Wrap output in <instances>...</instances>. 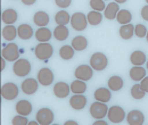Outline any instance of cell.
<instances>
[{
	"label": "cell",
	"mask_w": 148,
	"mask_h": 125,
	"mask_svg": "<svg viewBox=\"0 0 148 125\" xmlns=\"http://www.w3.org/2000/svg\"><path fill=\"white\" fill-rule=\"evenodd\" d=\"M39 87V81L34 80V79H26L23 83H22V91L25 94H33L36 93Z\"/></svg>",
	"instance_id": "cell-14"
},
{
	"label": "cell",
	"mask_w": 148,
	"mask_h": 125,
	"mask_svg": "<svg viewBox=\"0 0 148 125\" xmlns=\"http://www.w3.org/2000/svg\"><path fill=\"white\" fill-rule=\"evenodd\" d=\"M130 61L134 66H143V64L146 63V55L140 50H136L130 56Z\"/></svg>",
	"instance_id": "cell-22"
},
{
	"label": "cell",
	"mask_w": 148,
	"mask_h": 125,
	"mask_svg": "<svg viewBox=\"0 0 148 125\" xmlns=\"http://www.w3.org/2000/svg\"><path fill=\"white\" fill-rule=\"evenodd\" d=\"M17 34V29L12 24V25H6L3 29H2V36L5 40L7 41H13Z\"/></svg>",
	"instance_id": "cell-25"
},
{
	"label": "cell",
	"mask_w": 148,
	"mask_h": 125,
	"mask_svg": "<svg viewBox=\"0 0 148 125\" xmlns=\"http://www.w3.org/2000/svg\"><path fill=\"white\" fill-rule=\"evenodd\" d=\"M37 121L41 125H49L54 121V113L49 108H42L39 109L37 113Z\"/></svg>",
	"instance_id": "cell-10"
},
{
	"label": "cell",
	"mask_w": 148,
	"mask_h": 125,
	"mask_svg": "<svg viewBox=\"0 0 148 125\" xmlns=\"http://www.w3.org/2000/svg\"><path fill=\"white\" fill-rule=\"evenodd\" d=\"M108 65V59L103 53H95L90 57V66L95 71H104Z\"/></svg>",
	"instance_id": "cell-2"
},
{
	"label": "cell",
	"mask_w": 148,
	"mask_h": 125,
	"mask_svg": "<svg viewBox=\"0 0 148 125\" xmlns=\"http://www.w3.org/2000/svg\"><path fill=\"white\" fill-rule=\"evenodd\" d=\"M104 1H105V0H104Z\"/></svg>",
	"instance_id": "cell-51"
},
{
	"label": "cell",
	"mask_w": 148,
	"mask_h": 125,
	"mask_svg": "<svg viewBox=\"0 0 148 125\" xmlns=\"http://www.w3.org/2000/svg\"><path fill=\"white\" fill-rule=\"evenodd\" d=\"M64 124L65 125H77V123H76L75 121H66Z\"/></svg>",
	"instance_id": "cell-45"
},
{
	"label": "cell",
	"mask_w": 148,
	"mask_h": 125,
	"mask_svg": "<svg viewBox=\"0 0 148 125\" xmlns=\"http://www.w3.org/2000/svg\"><path fill=\"white\" fill-rule=\"evenodd\" d=\"M17 34L22 40H29L33 36V29L29 24H21L17 27Z\"/></svg>",
	"instance_id": "cell-23"
},
{
	"label": "cell",
	"mask_w": 148,
	"mask_h": 125,
	"mask_svg": "<svg viewBox=\"0 0 148 125\" xmlns=\"http://www.w3.org/2000/svg\"><path fill=\"white\" fill-rule=\"evenodd\" d=\"M127 122L130 125H143L145 122V116L140 110H131L127 116Z\"/></svg>",
	"instance_id": "cell-12"
},
{
	"label": "cell",
	"mask_w": 148,
	"mask_h": 125,
	"mask_svg": "<svg viewBox=\"0 0 148 125\" xmlns=\"http://www.w3.org/2000/svg\"><path fill=\"white\" fill-rule=\"evenodd\" d=\"M140 15H141V17L144 18L145 20H148V5L145 6V7H143V9L140 12Z\"/></svg>",
	"instance_id": "cell-41"
},
{
	"label": "cell",
	"mask_w": 148,
	"mask_h": 125,
	"mask_svg": "<svg viewBox=\"0 0 148 125\" xmlns=\"http://www.w3.org/2000/svg\"><path fill=\"white\" fill-rule=\"evenodd\" d=\"M70 87H71V92H73L74 94H83L87 91V84L82 80L76 79L74 82H72Z\"/></svg>",
	"instance_id": "cell-26"
},
{
	"label": "cell",
	"mask_w": 148,
	"mask_h": 125,
	"mask_svg": "<svg viewBox=\"0 0 148 125\" xmlns=\"http://www.w3.org/2000/svg\"><path fill=\"white\" fill-rule=\"evenodd\" d=\"M120 12V7L117 2H111L106 6L105 10H104V16L107 19H114L117 16V13Z\"/></svg>",
	"instance_id": "cell-18"
},
{
	"label": "cell",
	"mask_w": 148,
	"mask_h": 125,
	"mask_svg": "<svg viewBox=\"0 0 148 125\" xmlns=\"http://www.w3.org/2000/svg\"><path fill=\"white\" fill-rule=\"evenodd\" d=\"M36 38L39 42H48L51 39V32L48 27H40L36 32Z\"/></svg>",
	"instance_id": "cell-28"
},
{
	"label": "cell",
	"mask_w": 148,
	"mask_h": 125,
	"mask_svg": "<svg viewBox=\"0 0 148 125\" xmlns=\"http://www.w3.org/2000/svg\"><path fill=\"white\" fill-rule=\"evenodd\" d=\"M2 57L8 61H16L19 57V50L17 44L15 43H8L2 49Z\"/></svg>",
	"instance_id": "cell-7"
},
{
	"label": "cell",
	"mask_w": 148,
	"mask_h": 125,
	"mask_svg": "<svg viewBox=\"0 0 148 125\" xmlns=\"http://www.w3.org/2000/svg\"><path fill=\"white\" fill-rule=\"evenodd\" d=\"M140 85H141V88H143V90H144L145 92H148V76H145V77L140 81Z\"/></svg>",
	"instance_id": "cell-40"
},
{
	"label": "cell",
	"mask_w": 148,
	"mask_h": 125,
	"mask_svg": "<svg viewBox=\"0 0 148 125\" xmlns=\"http://www.w3.org/2000/svg\"><path fill=\"white\" fill-rule=\"evenodd\" d=\"M146 39H147V42H148V31H147V34H146Z\"/></svg>",
	"instance_id": "cell-48"
},
{
	"label": "cell",
	"mask_w": 148,
	"mask_h": 125,
	"mask_svg": "<svg viewBox=\"0 0 148 125\" xmlns=\"http://www.w3.org/2000/svg\"><path fill=\"white\" fill-rule=\"evenodd\" d=\"M15 109L17 111V114L19 115H24V116H27L32 113V105L30 101L27 100H19L18 102L16 104Z\"/></svg>",
	"instance_id": "cell-17"
},
{
	"label": "cell",
	"mask_w": 148,
	"mask_h": 125,
	"mask_svg": "<svg viewBox=\"0 0 148 125\" xmlns=\"http://www.w3.org/2000/svg\"><path fill=\"white\" fill-rule=\"evenodd\" d=\"M38 81L41 85L43 87H48L54 82V74L53 72L50 71L47 67L41 68L40 71L38 72Z\"/></svg>",
	"instance_id": "cell-11"
},
{
	"label": "cell",
	"mask_w": 148,
	"mask_h": 125,
	"mask_svg": "<svg viewBox=\"0 0 148 125\" xmlns=\"http://www.w3.org/2000/svg\"><path fill=\"white\" fill-rule=\"evenodd\" d=\"M21 1H22L24 5H26V6H31V5H33L37 0H21Z\"/></svg>",
	"instance_id": "cell-42"
},
{
	"label": "cell",
	"mask_w": 148,
	"mask_h": 125,
	"mask_svg": "<svg viewBox=\"0 0 148 125\" xmlns=\"http://www.w3.org/2000/svg\"><path fill=\"white\" fill-rule=\"evenodd\" d=\"M34 54H36L38 59L47 60L54 54V48L48 42H40L34 49Z\"/></svg>",
	"instance_id": "cell-1"
},
{
	"label": "cell",
	"mask_w": 148,
	"mask_h": 125,
	"mask_svg": "<svg viewBox=\"0 0 148 125\" xmlns=\"http://www.w3.org/2000/svg\"><path fill=\"white\" fill-rule=\"evenodd\" d=\"M18 96V88L13 82H7L1 88V97L5 100H14Z\"/></svg>",
	"instance_id": "cell-6"
},
{
	"label": "cell",
	"mask_w": 148,
	"mask_h": 125,
	"mask_svg": "<svg viewBox=\"0 0 148 125\" xmlns=\"http://www.w3.org/2000/svg\"><path fill=\"white\" fill-rule=\"evenodd\" d=\"M107 117L110 118V121L112 123L119 124L125 118V111H124L123 108L120 107V106H112L111 108H108Z\"/></svg>",
	"instance_id": "cell-8"
},
{
	"label": "cell",
	"mask_w": 148,
	"mask_h": 125,
	"mask_svg": "<svg viewBox=\"0 0 148 125\" xmlns=\"http://www.w3.org/2000/svg\"><path fill=\"white\" fill-rule=\"evenodd\" d=\"M54 36L58 41H64L69 38V30L66 25H58L54 30Z\"/></svg>",
	"instance_id": "cell-30"
},
{
	"label": "cell",
	"mask_w": 148,
	"mask_h": 125,
	"mask_svg": "<svg viewBox=\"0 0 148 125\" xmlns=\"http://www.w3.org/2000/svg\"><path fill=\"white\" fill-rule=\"evenodd\" d=\"M146 2H147V3H148V0H146Z\"/></svg>",
	"instance_id": "cell-50"
},
{
	"label": "cell",
	"mask_w": 148,
	"mask_h": 125,
	"mask_svg": "<svg viewBox=\"0 0 148 125\" xmlns=\"http://www.w3.org/2000/svg\"><path fill=\"white\" fill-rule=\"evenodd\" d=\"M93 125H107V123L105 121H103V120H97V121H95Z\"/></svg>",
	"instance_id": "cell-43"
},
{
	"label": "cell",
	"mask_w": 148,
	"mask_h": 125,
	"mask_svg": "<svg viewBox=\"0 0 148 125\" xmlns=\"http://www.w3.org/2000/svg\"><path fill=\"white\" fill-rule=\"evenodd\" d=\"M90 7L92 8L93 10L103 12V10H105L106 5H105L104 0H90Z\"/></svg>",
	"instance_id": "cell-36"
},
{
	"label": "cell",
	"mask_w": 148,
	"mask_h": 125,
	"mask_svg": "<svg viewBox=\"0 0 148 125\" xmlns=\"http://www.w3.org/2000/svg\"><path fill=\"white\" fill-rule=\"evenodd\" d=\"M108 107L106 106V102L96 101L90 106V115L96 120H103L105 116H107Z\"/></svg>",
	"instance_id": "cell-5"
},
{
	"label": "cell",
	"mask_w": 148,
	"mask_h": 125,
	"mask_svg": "<svg viewBox=\"0 0 148 125\" xmlns=\"http://www.w3.org/2000/svg\"><path fill=\"white\" fill-rule=\"evenodd\" d=\"M87 105V98L83 94H74L70 99V106L75 110H81Z\"/></svg>",
	"instance_id": "cell-15"
},
{
	"label": "cell",
	"mask_w": 148,
	"mask_h": 125,
	"mask_svg": "<svg viewBox=\"0 0 148 125\" xmlns=\"http://www.w3.org/2000/svg\"><path fill=\"white\" fill-rule=\"evenodd\" d=\"M147 29H146V26L145 25H143V24H138L137 26H134V34L138 36V38H144V36H146L147 34Z\"/></svg>",
	"instance_id": "cell-37"
},
{
	"label": "cell",
	"mask_w": 148,
	"mask_h": 125,
	"mask_svg": "<svg viewBox=\"0 0 148 125\" xmlns=\"http://www.w3.org/2000/svg\"><path fill=\"white\" fill-rule=\"evenodd\" d=\"M117 22L121 24V25H125V24H129L132 19V14L130 13L129 10L127 9H122L117 13V16H116Z\"/></svg>",
	"instance_id": "cell-31"
},
{
	"label": "cell",
	"mask_w": 148,
	"mask_h": 125,
	"mask_svg": "<svg viewBox=\"0 0 148 125\" xmlns=\"http://www.w3.org/2000/svg\"><path fill=\"white\" fill-rule=\"evenodd\" d=\"M36 124H39V122H34V121H32V122H29V125H36Z\"/></svg>",
	"instance_id": "cell-47"
},
{
	"label": "cell",
	"mask_w": 148,
	"mask_h": 125,
	"mask_svg": "<svg viewBox=\"0 0 148 125\" xmlns=\"http://www.w3.org/2000/svg\"><path fill=\"white\" fill-rule=\"evenodd\" d=\"M134 34V26L132 24H125L120 27V36L123 40H129Z\"/></svg>",
	"instance_id": "cell-27"
},
{
	"label": "cell",
	"mask_w": 148,
	"mask_h": 125,
	"mask_svg": "<svg viewBox=\"0 0 148 125\" xmlns=\"http://www.w3.org/2000/svg\"><path fill=\"white\" fill-rule=\"evenodd\" d=\"M87 17H88L89 24H91L93 26L99 25V24L101 23V20H103V15L100 14V12H97V10L89 12L88 15H87Z\"/></svg>",
	"instance_id": "cell-33"
},
{
	"label": "cell",
	"mask_w": 148,
	"mask_h": 125,
	"mask_svg": "<svg viewBox=\"0 0 148 125\" xmlns=\"http://www.w3.org/2000/svg\"><path fill=\"white\" fill-rule=\"evenodd\" d=\"M70 92H71V87L65 82H57L54 85V94L59 99L66 98Z\"/></svg>",
	"instance_id": "cell-13"
},
{
	"label": "cell",
	"mask_w": 148,
	"mask_h": 125,
	"mask_svg": "<svg viewBox=\"0 0 148 125\" xmlns=\"http://www.w3.org/2000/svg\"><path fill=\"white\" fill-rule=\"evenodd\" d=\"M55 22L57 25H66L69 22H71V16L65 10H60L56 14L55 16Z\"/></svg>",
	"instance_id": "cell-34"
},
{
	"label": "cell",
	"mask_w": 148,
	"mask_h": 125,
	"mask_svg": "<svg viewBox=\"0 0 148 125\" xmlns=\"http://www.w3.org/2000/svg\"><path fill=\"white\" fill-rule=\"evenodd\" d=\"M56 5L59 7V8H67L70 5H71V2H72V0H55Z\"/></svg>",
	"instance_id": "cell-39"
},
{
	"label": "cell",
	"mask_w": 148,
	"mask_h": 125,
	"mask_svg": "<svg viewBox=\"0 0 148 125\" xmlns=\"http://www.w3.org/2000/svg\"><path fill=\"white\" fill-rule=\"evenodd\" d=\"M33 22L39 27H46L49 23V15L46 12H37L33 16Z\"/></svg>",
	"instance_id": "cell-19"
},
{
	"label": "cell",
	"mask_w": 148,
	"mask_h": 125,
	"mask_svg": "<svg viewBox=\"0 0 148 125\" xmlns=\"http://www.w3.org/2000/svg\"><path fill=\"white\" fill-rule=\"evenodd\" d=\"M147 70H148V61H147Z\"/></svg>",
	"instance_id": "cell-49"
},
{
	"label": "cell",
	"mask_w": 148,
	"mask_h": 125,
	"mask_svg": "<svg viewBox=\"0 0 148 125\" xmlns=\"http://www.w3.org/2000/svg\"><path fill=\"white\" fill-rule=\"evenodd\" d=\"M71 25L76 31H83L88 26V17L83 13H74L71 16Z\"/></svg>",
	"instance_id": "cell-4"
},
{
	"label": "cell",
	"mask_w": 148,
	"mask_h": 125,
	"mask_svg": "<svg viewBox=\"0 0 148 125\" xmlns=\"http://www.w3.org/2000/svg\"><path fill=\"white\" fill-rule=\"evenodd\" d=\"M93 97L97 101H100V102H108L112 98V93L111 90L106 89V88H99L95 91L93 93Z\"/></svg>",
	"instance_id": "cell-16"
},
{
	"label": "cell",
	"mask_w": 148,
	"mask_h": 125,
	"mask_svg": "<svg viewBox=\"0 0 148 125\" xmlns=\"http://www.w3.org/2000/svg\"><path fill=\"white\" fill-rule=\"evenodd\" d=\"M12 123L14 125H27L29 124V121H27V118H26V116H24V115H17V116H15L14 118H13V121H12Z\"/></svg>",
	"instance_id": "cell-38"
},
{
	"label": "cell",
	"mask_w": 148,
	"mask_h": 125,
	"mask_svg": "<svg viewBox=\"0 0 148 125\" xmlns=\"http://www.w3.org/2000/svg\"><path fill=\"white\" fill-rule=\"evenodd\" d=\"M107 84H108V89L111 91H120L123 87V80H122V77L115 75V76H112L108 80Z\"/></svg>",
	"instance_id": "cell-29"
},
{
	"label": "cell",
	"mask_w": 148,
	"mask_h": 125,
	"mask_svg": "<svg viewBox=\"0 0 148 125\" xmlns=\"http://www.w3.org/2000/svg\"><path fill=\"white\" fill-rule=\"evenodd\" d=\"M5 67H6V59L1 56V72H3Z\"/></svg>",
	"instance_id": "cell-44"
},
{
	"label": "cell",
	"mask_w": 148,
	"mask_h": 125,
	"mask_svg": "<svg viewBox=\"0 0 148 125\" xmlns=\"http://www.w3.org/2000/svg\"><path fill=\"white\" fill-rule=\"evenodd\" d=\"M74 48L72 46H63L60 49H59V56L62 59H65V60H70L74 57Z\"/></svg>",
	"instance_id": "cell-32"
},
{
	"label": "cell",
	"mask_w": 148,
	"mask_h": 125,
	"mask_svg": "<svg viewBox=\"0 0 148 125\" xmlns=\"http://www.w3.org/2000/svg\"><path fill=\"white\" fill-rule=\"evenodd\" d=\"M115 2H117V3H124V2H127V0H114Z\"/></svg>",
	"instance_id": "cell-46"
},
{
	"label": "cell",
	"mask_w": 148,
	"mask_h": 125,
	"mask_svg": "<svg viewBox=\"0 0 148 125\" xmlns=\"http://www.w3.org/2000/svg\"><path fill=\"white\" fill-rule=\"evenodd\" d=\"M145 94H146V92L143 90L140 84H134V85L131 88V96H132V98L136 99V100L143 99V98L145 97Z\"/></svg>",
	"instance_id": "cell-35"
},
{
	"label": "cell",
	"mask_w": 148,
	"mask_h": 125,
	"mask_svg": "<svg viewBox=\"0 0 148 125\" xmlns=\"http://www.w3.org/2000/svg\"><path fill=\"white\" fill-rule=\"evenodd\" d=\"M74 74L77 80H82V81L87 82L92 77L93 68L89 65H80L79 67H76Z\"/></svg>",
	"instance_id": "cell-9"
},
{
	"label": "cell",
	"mask_w": 148,
	"mask_h": 125,
	"mask_svg": "<svg viewBox=\"0 0 148 125\" xmlns=\"http://www.w3.org/2000/svg\"><path fill=\"white\" fill-rule=\"evenodd\" d=\"M1 18H2V22L7 25H12L14 24L16 20H17V13L15 9H6L3 10L2 15H1Z\"/></svg>",
	"instance_id": "cell-20"
},
{
	"label": "cell",
	"mask_w": 148,
	"mask_h": 125,
	"mask_svg": "<svg viewBox=\"0 0 148 125\" xmlns=\"http://www.w3.org/2000/svg\"><path fill=\"white\" fill-rule=\"evenodd\" d=\"M146 76V70L143 66H133L130 70V77L136 82H140Z\"/></svg>",
	"instance_id": "cell-21"
},
{
	"label": "cell",
	"mask_w": 148,
	"mask_h": 125,
	"mask_svg": "<svg viewBox=\"0 0 148 125\" xmlns=\"http://www.w3.org/2000/svg\"><path fill=\"white\" fill-rule=\"evenodd\" d=\"M71 46L74 48V50L82 51V50H84L88 47V40L86 39V36H75L73 40H72V44Z\"/></svg>",
	"instance_id": "cell-24"
},
{
	"label": "cell",
	"mask_w": 148,
	"mask_h": 125,
	"mask_svg": "<svg viewBox=\"0 0 148 125\" xmlns=\"http://www.w3.org/2000/svg\"><path fill=\"white\" fill-rule=\"evenodd\" d=\"M13 72L17 76H26L31 72V64L27 59H17L13 65Z\"/></svg>",
	"instance_id": "cell-3"
}]
</instances>
